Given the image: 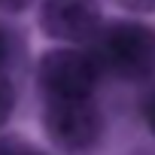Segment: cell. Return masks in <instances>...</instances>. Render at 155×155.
Returning a JSON list of instances; mask_svg holds the SVG:
<instances>
[{
	"label": "cell",
	"instance_id": "obj_1",
	"mask_svg": "<svg viewBox=\"0 0 155 155\" xmlns=\"http://www.w3.org/2000/svg\"><path fill=\"white\" fill-rule=\"evenodd\" d=\"M43 128L61 152L85 155L104 137V116L91 97H64L46 104Z\"/></svg>",
	"mask_w": 155,
	"mask_h": 155
},
{
	"label": "cell",
	"instance_id": "obj_2",
	"mask_svg": "<svg viewBox=\"0 0 155 155\" xmlns=\"http://www.w3.org/2000/svg\"><path fill=\"white\" fill-rule=\"evenodd\" d=\"M97 58L122 79H146L155 73V31L140 21H116L104 28Z\"/></svg>",
	"mask_w": 155,
	"mask_h": 155
},
{
	"label": "cell",
	"instance_id": "obj_3",
	"mask_svg": "<svg viewBox=\"0 0 155 155\" xmlns=\"http://www.w3.org/2000/svg\"><path fill=\"white\" fill-rule=\"evenodd\" d=\"M101 76V64L94 55L79 52L76 46L52 49L40 58L37 67V82L49 101L64 97H91Z\"/></svg>",
	"mask_w": 155,
	"mask_h": 155
},
{
	"label": "cell",
	"instance_id": "obj_4",
	"mask_svg": "<svg viewBox=\"0 0 155 155\" xmlns=\"http://www.w3.org/2000/svg\"><path fill=\"white\" fill-rule=\"evenodd\" d=\"M40 25L52 40L79 46L101 34V6L97 0H43Z\"/></svg>",
	"mask_w": 155,
	"mask_h": 155
},
{
	"label": "cell",
	"instance_id": "obj_5",
	"mask_svg": "<svg viewBox=\"0 0 155 155\" xmlns=\"http://www.w3.org/2000/svg\"><path fill=\"white\" fill-rule=\"evenodd\" d=\"M15 110V91H12V82L6 76H0V125H3Z\"/></svg>",
	"mask_w": 155,
	"mask_h": 155
},
{
	"label": "cell",
	"instance_id": "obj_6",
	"mask_svg": "<svg viewBox=\"0 0 155 155\" xmlns=\"http://www.w3.org/2000/svg\"><path fill=\"white\" fill-rule=\"evenodd\" d=\"M119 6L128 12H155V0H119Z\"/></svg>",
	"mask_w": 155,
	"mask_h": 155
},
{
	"label": "cell",
	"instance_id": "obj_7",
	"mask_svg": "<svg viewBox=\"0 0 155 155\" xmlns=\"http://www.w3.org/2000/svg\"><path fill=\"white\" fill-rule=\"evenodd\" d=\"M143 119H146V128L152 131V137H155V91L146 97V104H143Z\"/></svg>",
	"mask_w": 155,
	"mask_h": 155
},
{
	"label": "cell",
	"instance_id": "obj_8",
	"mask_svg": "<svg viewBox=\"0 0 155 155\" xmlns=\"http://www.w3.org/2000/svg\"><path fill=\"white\" fill-rule=\"evenodd\" d=\"M34 0H0V9L3 12H25Z\"/></svg>",
	"mask_w": 155,
	"mask_h": 155
},
{
	"label": "cell",
	"instance_id": "obj_9",
	"mask_svg": "<svg viewBox=\"0 0 155 155\" xmlns=\"http://www.w3.org/2000/svg\"><path fill=\"white\" fill-rule=\"evenodd\" d=\"M6 155H46V152L31 149V146H18V143H6Z\"/></svg>",
	"mask_w": 155,
	"mask_h": 155
},
{
	"label": "cell",
	"instance_id": "obj_10",
	"mask_svg": "<svg viewBox=\"0 0 155 155\" xmlns=\"http://www.w3.org/2000/svg\"><path fill=\"white\" fill-rule=\"evenodd\" d=\"M6 58V40H3V31H0V61Z\"/></svg>",
	"mask_w": 155,
	"mask_h": 155
},
{
	"label": "cell",
	"instance_id": "obj_11",
	"mask_svg": "<svg viewBox=\"0 0 155 155\" xmlns=\"http://www.w3.org/2000/svg\"><path fill=\"white\" fill-rule=\"evenodd\" d=\"M0 155H6V143H0Z\"/></svg>",
	"mask_w": 155,
	"mask_h": 155
}]
</instances>
